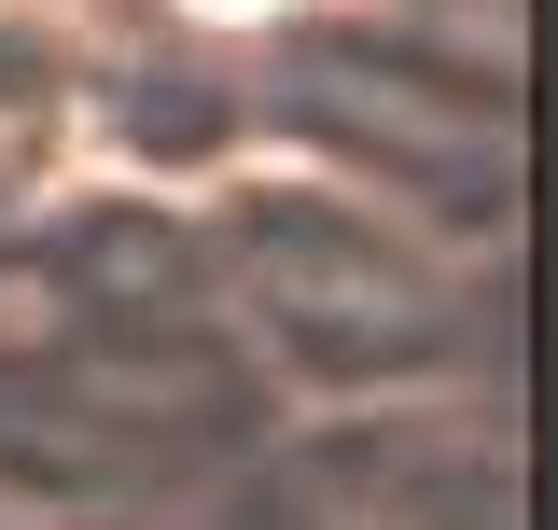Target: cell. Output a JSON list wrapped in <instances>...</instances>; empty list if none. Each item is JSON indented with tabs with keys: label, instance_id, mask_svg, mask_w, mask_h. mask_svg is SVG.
I'll list each match as a JSON object with an SVG mask.
<instances>
[{
	"label": "cell",
	"instance_id": "cell-1",
	"mask_svg": "<svg viewBox=\"0 0 558 530\" xmlns=\"http://www.w3.org/2000/svg\"><path fill=\"white\" fill-rule=\"evenodd\" d=\"M196 14H223V28H252V14H279V0H196Z\"/></svg>",
	"mask_w": 558,
	"mask_h": 530
}]
</instances>
